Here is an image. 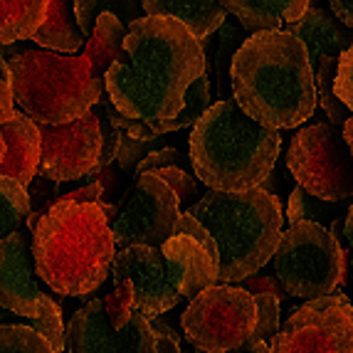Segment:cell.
I'll return each instance as SVG.
<instances>
[{
    "instance_id": "43",
    "label": "cell",
    "mask_w": 353,
    "mask_h": 353,
    "mask_svg": "<svg viewBox=\"0 0 353 353\" xmlns=\"http://www.w3.org/2000/svg\"><path fill=\"white\" fill-rule=\"evenodd\" d=\"M343 240H346L348 254H351V277H353V205L348 208L346 223H343Z\"/></svg>"
},
{
    "instance_id": "29",
    "label": "cell",
    "mask_w": 353,
    "mask_h": 353,
    "mask_svg": "<svg viewBox=\"0 0 353 353\" xmlns=\"http://www.w3.org/2000/svg\"><path fill=\"white\" fill-rule=\"evenodd\" d=\"M287 218L292 225L296 223H316L326 228V218H329V205L324 201H319L314 195H309L306 190H301L296 185L289 195V208H287Z\"/></svg>"
},
{
    "instance_id": "14",
    "label": "cell",
    "mask_w": 353,
    "mask_h": 353,
    "mask_svg": "<svg viewBox=\"0 0 353 353\" xmlns=\"http://www.w3.org/2000/svg\"><path fill=\"white\" fill-rule=\"evenodd\" d=\"M112 277L114 284H129L134 294L131 312L141 314L148 321L176 309L181 301L171 270L165 265L161 250L156 248L136 245V248L117 250L112 259Z\"/></svg>"
},
{
    "instance_id": "33",
    "label": "cell",
    "mask_w": 353,
    "mask_h": 353,
    "mask_svg": "<svg viewBox=\"0 0 353 353\" xmlns=\"http://www.w3.org/2000/svg\"><path fill=\"white\" fill-rule=\"evenodd\" d=\"M28 198H30V210L37 212V215H45L54 203L62 198V190H59V183H52L48 178L35 176L30 181L28 188Z\"/></svg>"
},
{
    "instance_id": "44",
    "label": "cell",
    "mask_w": 353,
    "mask_h": 353,
    "mask_svg": "<svg viewBox=\"0 0 353 353\" xmlns=\"http://www.w3.org/2000/svg\"><path fill=\"white\" fill-rule=\"evenodd\" d=\"M156 353H183L181 343H178V336H159Z\"/></svg>"
},
{
    "instance_id": "23",
    "label": "cell",
    "mask_w": 353,
    "mask_h": 353,
    "mask_svg": "<svg viewBox=\"0 0 353 353\" xmlns=\"http://www.w3.org/2000/svg\"><path fill=\"white\" fill-rule=\"evenodd\" d=\"M50 0H0V45L32 40L48 18Z\"/></svg>"
},
{
    "instance_id": "6",
    "label": "cell",
    "mask_w": 353,
    "mask_h": 353,
    "mask_svg": "<svg viewBox=\"0 0 353 353\" xmlns=\"http://www.w3.org/2000/svg\"><path fill=\"white\" fill-rule=\"evenodd\" d=\"M12 101L37 126H59L82 119L106 92L92 77L84 57H65L50 50H18L8 57Z\"/></svg>"
},
{
    "instance_id": "38",
    "label": "cell",
    "mask_w": 353,
    "mask_h": 353,
    "mask_svg": "<svg viewBox=\"0 0 353 353\" xmlns=\"http://www.w3.org/2000/svg\"><path fill=\"white\" fill-rule=\"evenodd\" d=\"M92 112L99 119V134H101V151H99V163H97V168H106V165H112L114 161H117L119 143H121V131L114 129L101 112H97V109H92Z\"/></svg>"
},
{
    "instance_id": "28",
    "label": "cell",
    "mask_w": 353,
    "mask_h": 353,
    "mask_svg": "<svg viewBox=\"0 0 353 353\" xmlns=\"http://www.w3.org/2000/svg\"><path fill=\"white\" fill-rule=\"evenodd\" d=\"M0 353H54V351L30 326L0 324Z\"/></svg>"
},
{
    "instance_id": "20",
    "label": "cell",
    "mask_w": 353,
    "mask_h": 353,
    "mask_svg": "<svg viewBox=\"0 0 353 353\" xmlns=\"http://www.w3.org/2000/svg\"><path fill=\"white\" fill-rule=\"evenodd\" d=\"M146 15L173 18L190 30L195 40L205 42L228 20L218 0H141Z\"/></svg>"
},
{
    "instance_id": "36",
    "label": "cell",
    "mask_w": 353,
    "mask_h": 353,
    "mask_svg": "<svg viewBox=\"0 0 353 353\" xmlns=\"http://www.w3.org/2000/svg\"><path fill=\"white\" fill-rule=\"evenodd\" d=\"M151 151H156L153 141H136L129 134H121V143H119V153H117L121 173H134L136 165L141 163Z\"/></svg>"
},
{
    "instance_id": "2",
    "label": "cell",
    "mask_w": 353,
    "mask_h": 353,
    "mask_svg": "<svg viewBox=\"0 0 353 353\" xmlns=\"http://www.w3.org/2000/svg\"><path fill=\"white\" fill-rule=\"evenodd\" d=\"M232 101L272 131L299 129L319 104L306 48L287 30L254 32L230 62Z\"/></svg>"
},
{
    "instance_id": "42",
    "label": "cell",
    "mask_w": 353,
    "mask_h": 353,
    "mask_svg": "<svg viewBox=\"0 0 353 353\" xmlns=\"http://www.w3.org/2000/svg\"><path fill=\"white\" fill-rule=\"evenodd\" d=\"M329 10L339 23L353 30V0H329Z\"/></svg>"
},
{
    "instance_id": "11",
    "label": "cell",
    "mask_w": 353,
    "mask_h": 353,
    "mask_svg": "<svg viewBox=\"0 0 353 353\" xmlns=\"http://www.w3.org/2000/svg\"><path fill=\"white\" fill-rule=\"evenodd\" d=\"M181 203L165 181L143 173L131 185V195L112 223L114 248H156L161 250L176 232Z\"/></svg>"
},
{
    "instance_id": "32",
    "label": "cell",
    "mask_w": 353,
    "mask_h": 353,
    "mask_svg": "<svg viewBox=\"0 0 353 353\" xmlns=\"http://www.w3.org/2000/svg\"><path fill=\"white\" fill-rule=\"evenodd\" d=\"M218 37H220V42H218V52H215V72H218V84H223L225 70H228V74H230L228 57L230 54H235L245 40H242V30L237 28V25L228 23V20L220 25ZM230 62H232V57H230Z\"/></svg>"
},
{
    "instance_id": "22",
    "label": "cell",
    "mask_w": 353,
    "mask_h": 353,
    "mask_svg": "<svg viewBox=\"0 0 353 353\" xmlns=\"http://www.w3.org/2000/svg\"><path fill=\"white\" fill-rule=\"evenodd\" d=\"M124 37H126V25L121 23V18H117L114 12H104L97 20L94 30L87 40L84 48V57L92 65V77L104 82L106 72L114 65L124 50Z\"/></svg>"
},
{
    "instance_id": "17",
    "label": "cell",
    "mask_w": 353,
    "mask_h": 353,
    "mask_svg": "<svg viewBox=\"0 0 353 353\" xmlns=\"http://www.w3.org/2000/svg\"><path fill=\"white\" fill-rule=\"evenodd\" d=\"M287 32L306 48L312 72L321 65H339L341 54L351 48L353 32L334 18V12L321 6H309L304 18L287 25Z\"/></svg>"
},
{
    "instance_id": "21",
    "label": "cell",
    "mask_w": 353,
    "mask_h": 353,
    "mask_svg": "<svg viewBox=\"0 0 353 353\" xmlns=\"http://www.w3.org/2000/svg\"><path fill=\"white\" fill-rule=\"evenodd\" d=\"M32 42L50 52H79L84 37L74 20V0H50L48 18L35 32Z\"/></svg>"
},
{
    "instance_id": "34",
    "label": "cell",
    "mask_w": 353,
    "mask_h": 353,
    "mask_svg": "<svg viewBox=\"0 0 353 353\" xmlns=\"http://www.w3.org/2000/svg\"><path fill=\"white\" fill-rule=\"evenodd\" d=\"M153 176H159L161 181H165L171 185V190L176 193L178 203H181V210H188L193 198L198 195V183L183 171V168H161V171H153Z\"/></svg>"
},
{
    "instance_id": "5",
    "label": "cell",
    "mask_w": 353,
    "mask_h": 353,
    "mask_svg": "<svg viewBox=\"0 0 353 353\" xmlns=\"http://www.w3.org/2000/svg\"><path fill=\"white\" fill-rule=\"evenodd\" d=\"M205 228L220 259L218 284L245 282L272 262L282 240V203L265 188L208 190L185 210Z\"/></svg>"
},
{
    "instance_id": "47",
    "label": "cell",
    "mask_w": 353,
    "mask_h": 353,
    "mask_svg": "<svg viewBox=\"0 0 353 353\" xmlns=\"http://www.w3.org/2000/svg\"><path fill=\"white\" fill-rule=\"evenodd\" d=\"M0 324H23V319L15 316V314L6 312L3 306H0Z\"/></svg>"
},
{
    "instance_id": "16",
    "label": "cell",
    "mask_w": 353,
    "mask_h": 353,
    "mask_svg": "<svg viewBox=\"0 0 353 353\" xmlns=\"http://www.w3.org/2000/svg\"><path fill=\"white\" fill-rule=\"evenodd\" d=\"M42 301L32 248L28 235L18 230L0 240V306L20 319H37Z\"/></svg>"
},
{
    "instance_id": "46",
    "label": "cell",
    "mask_w": 353,
    "mask_h": 353,
    "mask_svg": "<svg viewBox=\"0 0 353 353\" xmlns=\"http://www.w3.org/2000/svg\"><path fill=\"white\" fill-rule=\"evenodd\" d=\"M343 139H346L348 151H351V156H353V114L348 117L346 124H343Z\"/></svg>"
},
{
    "instance_id": "27",
    "label": "cell",
    "mask_w": 353,
    "mask_h": 353,
    "mask_svg": "<svg viewBox=\"0 0 353 353\" xmlns=\"http://www.w3.org/2000/svg\"><path fill=\"white\" fill-rule=\"evenodd\" d=\"M25 326L35 329L45 341L52 346L54 353H67V339H65V321H62V309L45 294L42 309L37 319H25Z\"/></svg>"
},
{
    "instance_id": "31",
    "label": "cell",
    "mask_w": 353,
    "mask_h": 353,
    "mask_svg": "<svg viewBox=\"0 0 353 353\" xmlns=\"http://www.w3.org/2000/svg\"><path fill=\"white\" fill-rule=\"evenodd\" d=\"M87 178H89V183L94 181L101 185L99 205H119V203H121V195H124V173H121V168H114V165L94 168Z\"/></svg>"
},
{
    "instance_id": "8",
    "label": "cell",
    "mask_w": 353,
    "mask_h": 353,
    "mask_svg": "<svg viewBox=\"0 0 353 353\" xmlns=\"http://www.w3.org/2000/svg\"><path fill=\"white\" fill-rule=\"evenodd\" d=\"M287 165L299 188L319 201L339 203L353 195V156L336 126L314 124L296 131Z\"/></svg>"
},
{
    "instance_id": "1",
    "label": "cell",
    "mask_w": 353,
    "mask_h": 353,
    "mask_svg": "<svg viewBox=\"0 0 353 353\" xmlns=\"http://www.w3.org/2000/svg\"><path fill=\"white\" fill-rule=\"evenodd\" d=\"M208 72L205 48L173 18L126 25L124 50L104 77L119 112L139 121H171L181 114L190 84Z\"/></svg>"
},
{
    "instance_id": "9",
    "label": "cell",
    "mask_w": 353,
    "mask_h": 353,
    "mask_svg": "<svg viewBox=\"0 0 353 353\" xmlns=\"http://www.w3.org/2000/svg\"><path fill=\"white\" fill-rule=\"evenodd\" d=\"M257 306L254 296L240 287L218 284L205 289L183 312V334L201 348L198 353H228L252 339Z\"/></svg>"
},
{
    "instance_id": "13",
    "label": "cell",
    "mask_w": 353,
    "mask_h": 353,
    "mask_svg": "<svg viewBox=\"0 0 353 353\" xmlns=\"http://www.w3.org/2000/svg\"><path fill=\"white\" fill-rule=\"evenodd\" d=\"M67 353H156L159 336L148 319L131 314L124 329H114L106 319L104 299H92L77 309L65 326Z\"/></svg>"
},
{
    "instance_id": "41",
    "label": "cell",
    "mask_w": 353,
    "mask_h": 353,
    "mask_svg": "<svg viewBox=\"0 0 353 353\" xmlns=\"http://www.w3.org/2000/svg\"><path fill=\"white\" fill-rule=\"evenodd\" d=\"M15 101H12V92L6 82H0V126L6 124L8 119L15 117ZM6 156V143H3V136H0V161Z\"/></svg>"
},
{
    "instance_id": "45",
    "label": "cell",
    "mask_w": 353,
    "mask_h": 353,
    "mask_svg": "<svg viewBox=\"0 0 353 353\" xmlns=\"http://www.w3.org/2000/svg\"><path fill=\"white\" fill-rule=\"evenodd\" d=\"M228 353H272L270 343L265 341H248L245 346L235 348V351H228Z\"/></svg>"
},
{
    "instance_id": "35",
    "label": "cell",
    "mask_w": 353,
    "mask_h": 353,
    "mask_svg": "<svg viewBox=\"0 0 353 353\" xmlns=\"http://www.w3.org/2000/svg\"><path fill=\"white\" fill-rule=\"evenodd\" d=\"M334 94L353 114V42L351 48L341 54V59H339L334 77Z\"/></svg>"
},
{
    "instance_id": "37",
    "label": "cell",
    "mask_w": 353,
    "mask_h": 353,
    "mask_svg": "<svg viewBox=\"0 0 353 353\" xmlns=\"http://www.w3.org/2000/svg\"><path fill=\"white\" fill-rule=\"evenodd\" d=\"M183 163V156L178 148L173 146H165V148H156L141 161V163L136 165L134 171V181L143 173H153V171H161V168H181Z\"/></svg>"
},
{
    "instance_id": "12",
    "label": "cell",
    "mask_w": 353,
    "mask_h": 353,
    "mask_svg": "<svg viewBox=\"0 0 353 353\" xmlns=\"http://www.w3.org/2000/svg\"><path fill=\"white\" fill-rule=\"evenodd\" d=\"M40 168L37 176L52 183H70L87 178L99 163L101 134L94 112L70 124L40 126Z\"/></svg>"
},
{
    "instance_id": "15",
    "label": "cell",
    "mask_w": 353,
    "mask_h": 353,
    "mask_svg": "<svg viewBox=\"0 0 353 353\" xmlns=\"http://www.w3.org/2000/svg\"><path fill=\"white\" fill-rule=\"evenodd\" d=\"M161 254L171 270L181 299L193 301L205 289L218 287L220 259L215 242L205 232V228L190 218L188 212H181L176 232L161 248Z\"/></svg>"
},
{
    "instance_id": "7",
    "label": "cell",
    "mask_w": 353,
    "mask_h": 353,
    "mask_svg": "<svg viewBox=\"0 0 353 353\" xmlns=\"http://www.w3.org/2000/svg\"><path fill=\"white\" fill-rule=\"evenodd\" d=\"M274 274L289 296L321 299L343 284V248L329 228L316 223H296L282 232L272 257Z\"/></svg>"
},
{
    "instance_id": "40",
    "label": "cell",
    "mask_w": 353,
    "mask_h": 353,
    "mask_svg": "<svg viewBox=\"0 0 353 353\" xmlns=\"http://www.w3.org/2000/svg\"><path fill=\"white\" fill-rule=\"evenodd\" d=\"M65 201H74V203H89V205H99L101 201V185L99 183H87L82 188L70 190V193H62Z\"/></svg>"
},
{
    "instance_id": "18",
    "label": "cell",
    "mask_w": 353,
    "mask_h": 353,
    "mask_svg": "<svg viewBox=\"0 0 353 353\" xmlns=\"http://www.w3.org/2000/svg\"><path fill=\"white\" fill-rule=\"evenodd\" d=\"M0 136L6 143V156L0 161V176L12 178L23 188H28L40 168V126L30 121L23 112H15V117L0 126Z\"/></svg>"
},
{
    "instance_id": "39",
    "label": "cell",
    "mask_w": 353,
    "mask_h": 353,
    "mask_svg": "<svg viewBox=\"0 0 353 353\" xmlns=\"http://www.w3.org/2000/svg\"><path fill=\"white\" fill-rule=\"evenodd\" d=\"M240 289H245L248 294L257 296V294H272L277 296L279 301L287 299V292H284V287L279 284L277 277H259V274H252V277H248L245 282H240Z\"/></svg>"
},
{
    "instance_id": "25",
    "label": "cell",
    "mask_w": 353,
    "mask_h": 353,
    "mask_svg": "<svg viewBox=\"0 0 353 353\" xmlns=\"http://www.w3.org/2000/svg\"><path fill=\"white\" fill-rule=\"evenodd\" d=\"M28 190L12 178L0 176V240L18 232L30 218Z\"/></svg>"
},
{
    "instance_id": "19",
    "label": "cell",
    "mask_w": 353,
    "mask_h": 353,
    "mask_svg": "<svg viewBox=\"0 0 353 353\" xmlns=\"http://www.w3.org/2000/svg\"><path fill=\"white\" fill-rule=\"evenodd\" d=\"M225 15L240 20L248 32H272L304 18L312 0H218Z\"/></svg>"
},
{
    "instance_id": "26",
    "label": "cell",
    "mask_w": 353,
    "mask_h": 353,
    "mask_svg": "<svg viewBox=\"0 0 353 353\" xmlns=\"http://www.w3.org/2000/svg\"><path fill=\"white\" fill-rule=\"evenodd\" d=\"M104 12H114L117 18L119 15H129L131 23L139 20V6L134 0H74V20L84 40H89L97 20Z\"/></svg>"
},
{
    "instance_id": "3",
    "label": "cell",
    "mask_w": 353,
    "mask_h": 353,
    "mask_svg": "<svg viewBox=\"0 0 353 353\" xmlns=\"http://www.w3.org/2000/svg\"><path fill=\"white\" fill-rule=\"evenodd\" d=\"M30 248L37 277L62 296H84L99 289L117 254L104 210L65 198L40 218Z\"/></svg>"
},
{
    "instance_id": "10",
    "label": "cell",
    "mask_w": 353,
    "mask_h": 353,
    "mask_svg": "<svg viewBox=\"0 0 353 353\" xmlns=\"http://www.w3.org/2000/svg\"><path fill=\"white\" fill-rule=\"evenodd\" d=\"M272 353H353V304L334 292L306 301L284 321Z\"/></svg>"
},
{
    "instance_id": "4",
    "label": "cell",
    "mask_w": 353,
    "mask_h": 353,
    "mask_svg": "<svg viewBox=\"0 0 353 353\" xmlns=\"http://www.w3.org/2000/svg\"><path fill=\"white\" fill-rule=\"evenodd\" d=\"M282 134L259 126L232 99L210 104L190 134V165L210 190L262 188L274 171Z\"/></svg>"
},
{
    "instance_id": "30",
    "label": "cell",
    "mask_w": 353,
    "mask_h": 353,
    "mask_svg": "<svg viewBox=\"0 0 353 353\" xmlns=\"http://www.w3.org/2000/svg\"><path fill=\"white\" fill-rule=\"evenodd\" d=\"M254 306H257V321H254V331L250 341L272 343V339L279 331V299L272 294H257Z\"/></svg>"
},
{
    "instance_id": "24",
    "label": "cell",
    "mask_w": 353,
    "mask_h": 353,
    "mask_svg": "<svg viewBox=\"0 0 353 353\" xmlns=\"http://www.w3.org/2000/svg\"><path fill=\"white\" fill-rule=\"evenodd\" d=\"M208 109H210V79H208V72H205V74L198 77V79L190 84L188 92H185V101H183V109L176 119H171V121H148V126H151L153 134L161 139V136L171 134V131L195 126Z\"/></svg>"
},
{
    "instance_id": "48",
    "label": "cell",
    "mask_w": 353,
    "mask_h": 353,
    "mask_svg": "<svg viewBox=\"0 0 353 353\" xmlns=\"http://www.w3.org/2000/svg\"><path fill=\"white\" fill-rule=\"evenodd\" d=\"M0 82H6L10 87V70H8V59L0 54Z\"/></svg>"
}]
</instances>
